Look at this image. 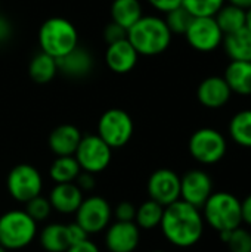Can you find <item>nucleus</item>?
I'll use <instances>...</instances> for the list:
<instances>
[{
    "label": "nucleus",
    "instance_id": "1",
    "mask_svg": "<svg viewBox=\"0 0 251 252\" xmlns=\"http://www.w3.org/2000/svg\"><path fill=\"white\" fill-rule=\"evenodd\" d=\"M164 238L178 248H191L200 242L204 233V219L201 210L178 199L164 207L160 223Z\"/></svg>",
    "mask_w": 251,
    "mask_h": 252
},
{
    "label": "nucleus",
    "instance_id": "2",
    "mask_svg": "<svg viewBox=\"0 0 251 252\" xmlns=\"http://www.w3.org/2000/svg\"><path fill=\"white\" fill-rule=\"evenodd\" d=\"M173 34L160 16H142L127 31V40L139 55L155 56L166 52Z\"/></svg>",
    "mask_w": 251,
    "mask_h": 252
},
{
    "label": "nucleus",
    "instance_id": "3",
    "mask_svg": "<svg viewBox=\"0 0 251 252\" xmlns=\"http://www.w3.org/2000/svg\"><path fill=\"white\" fill-rule=\"evenodd\" d=\"M204 223L213 230H234L243 224L241 201L231 192H213L201 208Z\"/></svg>",
    "mask_w": 251,
    "mask_h": 252
},
{
    "label": "nucleus",
    "instance_id": "4",
    "mask_svg": "<svg viewBox=\"0 0 251 252\" xmlns=\"http://www.w3.org/2000/svg\"><path fill=\"white\" fill-rule=\"evenodd\" d=\"M38 44L41 52L58 59L78 46L77 30L65 18H49L38 30Z\"/></svg>",
    "mask_w": 251,
    "mask_h": 252
},
{
    "label": "nucleus",
    "instance_id": "5",
    "mask_svg": "<svg viewBox=\"0 0 251 252\" xmlns=\"http://www.w3.org/2000/svg\"><path fill=\"white\" fill-rule=\"evenodd\" d=\"M37 235V223L24 211L12 210L0 216V245L6 250H22Z\"/></svg>",
    "mask_w": 251,
    "mask_h": 252
},
{
    "label": "nucleus",
    "instance_id": "6",
    "mask_svg": "<svg viewBox=\"0 0 251 252\" xmlns=\"http://www.w3.org/2000/svg\"><path fill=\"white\" fill-rule=\"evenodd\" d=\"M188 149L191 157L204 165H213L220 162L228 151L225 136L212 127H203L192 133L189 137Z\"/></svg>",
    "mask_w": 251,
    "mask_h": 252
},
{
    "label": "nucleus",
    "instance_id": "7",
    "mask_svg": "<svg viewBox=\"0 0 251 252\" xmlns=\"http://www.w3.org/2000/svg\"><path fill=\"white\" fill-rule=\"evenodd\" d=\"M133 130L135 126L132 117L120 108H111L105 111L98 123V136L111 149L127 145L133 136Z\"/></svg>",
    "mask_w": 251,
    "mask_h": 252
},
{
    "label": "nucleus",
    "instance_id": "8",
    "mask_svg": "<svg viewBox=\"0 0 251 252\" xmlns=\"http://www.w3.org/2000/svg\"><path fill=\"white\" fill-rule=\"evenodd\" d=\"M6 188L15 201L25 204L30 199L41 195L43 179L36 167L30 164H18L9 171Z\"/></svg>",
    "mask_w": 251,
    "mask_h": 252
},
{
    "label": "nucleus",
    "instance_id": "9",
    "mask_svg": "<svg viewBox=\"0 0 251 252\" xmlns=\"http://www.w3.org/2000/svg\"><path fill=\"white\" fill-rule=\"evenodd\" d=\"M74 157L83 171L98 174L109 165L112 149L98 134H87L81 137Z\"/></svg>",
    "mask_w": 251,
    "mask_h": 252
},
{
    "label": "nucleus",
    "instance_id": "10",
    "mask_svg": "<svg viewBox=\"0 0 251 252\" xmlns=\"http://www.w3.org/2000/svg\"><path fill=\"white\" fill-rule=\"evenodd\" d=\"M112 210L109 202L102 196L84 198L75 211V221L89 233H99L105 230L111 221Z\"/></svg>",
    "mask_w": 251,
    "mask_h": 252
},
{
    "label": "nucleus",
    "instance_id": "11",
    "mask_svg": "<svg viewBox=\"0 0 251 252\" xmlns=\"http://www.w3.org/2000/svg\"><path fill=\"white\" fill-rule=\"evenodd\" d=\"M185 37L189 46L201 53L216 50L223 41V32L213 16L194 18L185 32Z\"/></svg>",
    "mask_w": 251,
    "mask_h": 252
},
{
    "label": "nucleus",
    "instance_id": "12",
    "mask_svg": "<svg viewBox=\"0 0 251 252\" xmlns=\"http://www.w3.org/2000/svg\"><path fill=\"white\" fill-rule=\"evenodd\" d=\"M146 189L149 199L167 207L180 199V177L170 168L155 170L149 176Z\"/></svg>",
    "mask_w": 251,
    "mask_h": 252
},
{
    "label": "nucleus",
    "instance_id": "13",
    "mask_svg": "<svg viewBox=\"0 0 251 252\" xmlns=\"http://www.w3.org/2000/svg\"><path fill=\"white\" fill-rule=\"evenodd\" d=\"M213 193V180L209 173L194 168L186 171L180 177V199L197 207L203 208L206 201Z\"/></svg>",
    "mask_w": 251,
    "mask_h": 252
},
{
    "label": "nucleus",
    "instance_id": "14",
    "mask_svg": "<svg viewBox=\"0 0 251 252\" xmlns=\"http://www.w3.org/2000/svg\"><path fill=\"white\" fill-rule=\"evenodd\" d=\"M141 241V229L135 221H115L107 227L105 245L109 252H133Z\"/></svg>",
    "mask_w": 251,
    "mask_h": 252
},
{
    "label": "nucleus",
    "instance_id": "15",
    "mask_svg": "<svg viewBox=\"0 0 251 252\" xmlns=\"http://www.w3.org/2000/svg\"><path fill=\"white\" fill-rule=\"evenodd\" d=\"M232 96V92L223 77L212 75L204 78L197 89L198 102L209 109L223 108Z\"/></svg>",
    "mask_w": 251,
    "mask_h": 252
},
{
    "label": "nucleus",
    "instance_id": "16",
    "mask_svg": "<svg viewBox=\"0 0 251 252\" xmlns=\"http://www.w3.org/2000/svg\"><path fill=\"white\" fill-rule=\"evenodd\" d=\"M139 53L132 46V43L126 38L112 44H108L105 53V62L108 68L115 74H127L138 63Z\"/></svg>",
    "mask_w": 251,
    "mask_h": 252
},
{
    "label": "nucleus",
    "instance_id": "17",
    "mask_svg": "<svg viewBox=\"0 0 251 252\" xmlns=\"http://www.w3.org/2000/svg\"><path fill=\"white\" fill-rule=\"evenodd\" d=\"M58 71L70 78H83L90 74L93 68V58L87 49L74 47L67 55L56 59Z\"/></svg>",
    "mask_w": 251,
    "mask_h": 252
},
{
    "label": "nucleus",
    "instance_id": "18",
    "mask_svg": "<svg viewBox=\"0 0 251 252\" xmlns=\"http://www.w3.org/2000/svg\"><path fill=\"white\" fill-rule=\"evenodd\" d=\"M84 196L78 186L71 183H56L49 195V202L52 210L61 214H72L78 210L80 204L83 202Z\"/></svg>",
    "mask_w": 251,
    "mask_h": 252
},
{
    "label": "nucleus",
    "instance_id": "19",
    "mask_svg": "<svg viewBox=\"0 0 251 252\" xmlns=\"http://www.w3.org/2000/svg\"><path fill=\"white\" fill-rule=\"evenodd\" d=\"M81 137L83 136L75 126L61 124L50 131L47 143L56 157H68L75 154Z\"/></svg>",
    "mask_w": 251,
    "mask_h": 252
},
{
    "label": "nucleus",
    "instance_id": "20",
    "mask_svg": "<svg viewBox=\"0 0 251 252\" xmlns=\"http://www.w3.org/2000/svg\"><path fill=\"white\" fill-rule=\"evenodd\" d=\"M232 93L251 96V62L231 61L223 74Z\"/></svg>",
    "mask_w": 251,
    "mask_h": 252
},
{
    "label": "nucleus",
    "instance_id": "21",
    "mask_svg": "<svg viewBox=\"0 0 251 252\" xmlns=\"http://www.w3.org/2000/svg\"><path fill=\"white\" fill-rule=\"evenodd\" d=\"M222 46L231 61L251 62V32L247 28L223 35Z\"/></svg>",
    "mask_w": 251,
    "mask_h": 252
},
{
    "label": "nucleus",
    "instance_id": "22",
    "mask_svg": "<svg viewBox=\"0 0 251 252\" xmlns=\"http://www.w3.org/2000/svg\"><path fill=\"white\" fill-rule=\"evenodd\" d=\"M142 13V4L139 0H114L111 4V18L112 22L121 25L129 31L141 18Z\"/></svg>",
    "mask_w": 251,
    "mask_h": 252
},
{
    "label": "nucleus",
    "instance_id": "23",
    "mask_svg": "<svg viewBox=\"0 0 251 252\" xmlns=\"http://www.w3.org/2000/svg\"><path fill=\"white\" fill-rule=\"evenodd\" d=\"M40 245L46 252H65L70 247L67 224L50 223L40 232Z\"/></svg>",
    "mask_w": 251,
    "mask_h": 252
},
{
    "label": "nucleus",
    "instance_id": "24",
    "mask_svg": "<svg viewBox=\"0 0 251 252\" xmlns=\"http://www.w3.org/2000/svg\"><path fill=\"white\" fill-rule=\"evenodd\" d=\"M56 72H58L56 59L44 52L37 53L31 59L30 66H28V74H30L31 80L37 84H46V83L52 81L55 78Z\"/></svg>",
    "mask_w": 251,
    "mask_h": 252
},
{
    "label": "nucleus",
    "instance_id": "25",
    "mask_svg": "<svg viewBox=\"0 0 251 252\" xmlns=\"http://www.w3.org/2000/svg\"><path fill=\"white\" fill-rule=\"evenodd\" d=\"M213 18L216 19L223 35L246 28V10L229 3H225Z\"/></svg>",
    "mask_w": 251,
    "mask_h": 252
},
{
    "label": "nucleus",
    "instance_id": "26",
    "mask_svg": "<svg viewBox=\"0 0 251 252\" xmlns=\"http://www.w3.org/2000/svg\"><path fill=\"white\" fill-rule=\"evenodd\" d=\"M81 168L74 155L68 157H56L49 168L50 179L55 183H71L75 182Z\"/></svg>",
    "mask_w": 251,
    "mask_h": 252
},
{
    "label": "nucleus",
    "instance_id": "27",
    "mask_svg": "<svg viewBox=\"0 0 251 252\" xmlns=\"http://www.w3.org/2000/svg\"><path fill=\"white\" fill-rule=\"evenodd\" d=\"M231 139L243 148H251V109L237 112L229 121Z\"/></svg>",
    "mask_w": 251,
    "mask_h": 252
},
{
    "label": "nucleus",
    "instance_id": "28",
    "mask_svg": "<svg viewBox=\"0 0 251 252\" xmlns=\"http://www.w3.org/2000/svg\"><path fill=\"white\" fill-rule=\"evenodd\" d=\"M163 214H164V207L152 199H148L142 202L139 207H136L135 223L138 224L139 229L151 230V229L160 227Z\"/></svg>",
    "mask_w": 251,
    "mask_h": 252
},
{
    "label": "nucleus",
    "instance_id": "29",
    "mask_svg": "<svg viewBox=\"0 0 251 252\" xmlns=\"http://www.w3.org/2000/svg\"><path fill=\"white\" fill-rule=\"evenodd\" d=\"M219 238L229 252H251V232L241 226L234 230L219 232Z\"/></svg>",
    "mask_w": 251,
    "mask_h": 252
},
{
    "label": "nucleus",
    "instance_id": "30",
    "mask_svg": "<svg viewBox=\"0 0 251 252\" xmlns=\"http://www.w3.org/2000/svg\"><path fill=\"white\" fill-rule=\"evenodd\" d=\"M192 19H194V16L180 4V6L166 12L164 22L169 27L172 34H182V35H185V32L189 28Z\"/></svg>",
    "mask_w": 251,
    "mask_h": 252
},
{
    "label": "nucleus",
    "instance_id": "31",
    "mask_svg": "<svg viewBox=\"0 0 251 252\" xmlns=\"http://www.w3.org/2000/svg\"><path fill=\"white\" fill-rule=\"evenodd\" d=\"M226 0H182V6L194 16H215Z\"/></svg>",
    "mask_w": 251,
    "mask_h": 252
},
{
    "label": "nucleus",
    "instance_id": "32",
    "mask_svg": "<svg viewBox=\"0 0 251 252\" xmlns=\"http://www.w3.org/2000/svg\"><path fill=\"white\" fill-rule=\"evenodd\" d=\"M36 223L38 221H44L50 213H52V205L49 202V198H44L41 195L30 199L28 202H25V210H24Z\"/></svg>",
    "mask_w": 251,
    "mask_h": 252
},
{
    "label": "nucleus",
    "instance_id": "33",
    "mask_svg": "<svg viewBox=\"0 0 251 252\" xmlns=\"http://www.w3.org/2000/svg\"><path fill=\"white\" fill-rule=\"evenodd\" d=\"M104 38L108 44L121 41L127 38V30L123 28L121 25L115 24V22H109L105 28H104Z\"/></svg>",
    "mask_w": 251,
    "mask_h": 252
},
{
    "label": "nucleus",
    "instance_id": "34",
    "mask_svg": "<svg viewBox=\"0 0 251 252\" xmlns=\"http://www.w3.org/2000/svg\"><path fill=\"white\" fill-rule=\"evenodd\" d=\"M112 216L115 217L117 221H135L136 207L129 201H123L117 204V207L112 211Z\"/></svg>",
    "mask_w": 251,
    "mask_h": 252
},
{
    "label": "nucleus",
    "instance_id": "35",
    "mask_svg": "<svg viewBox=\"0 0 251 252\" xmlns=\"http://www.w3.org/2000/svg\"><path fill=\"white\" fill-rule=\"evenodd\" d=\"M77 186H78V189L83 192V193H86V192H92L93 189H95V186H96V180H95V174H92V173H87V171H80V174L77 176V179H75V182H74Z\"/></svg>",
    "mask_w": 251,
    "mask_h": 252
},
{
    "label": "nucleus",
    "instance_id": "36",
    "mask_svg": "<svg viewBox=\"0 0 251 252\" xmlns=\"http://www.w3.org/2000/svg\"><path fill=\"white\" fill-rule=\"evenodd\" d=\"M67 230H68V238H70V244H71V245L89 239V233H87L77 221H75V223L67 224Z\"/></svg>",
    "mask_w": 251,
    "mask_h": 252
},
{
    "label": "nucleus",
    "instance_id": "37",
    "mask_svg": "<svg viewBox=\"0 0 251 252\" xmlns=\"http://www.w3.org/2000/svg\"><path fill=\"white\" fill-rule=\"evenodd\" d=\"M148 1L152 7L164 13L182 4V0H148Z\"/></svg>",
    "mask_w": 251,
    "mask_h": 252
},
{
    "label": "nucleus",
    "instance_id": "38",
    "mask_svg": "<svg viewBox=\"0 0 251 252\" xmlns=\"http://www.w3.org/2000/svg\"><path fill=\"white\" fill-rule=\"evenodd\" d=\"M65 252H101L99 251V248L93 244V242H90L89 239H86V241H83V242H78V244H74V245H71L68 250Z\"/></svg>",
    "mask_w": 251,
    "mask_h": 252
},
{
    "label": "nucleus",
    "instance_id": "39",
    "mask_svg": "<svg viewBox=\"0 0 251 252\" xmlns=\"http://www.w3.org/2000/svg\"><path fill=\"white\" fill-rule=\"evenodd\" d=\"M241 214H243V223L251 226V193L241 201Z\"/></svg>",
    "mask_w": 251,
    "mask_h": 252
},
{
    "label": "nucleus",
    "instance_id": "40",
    "mask_svg": "<svg viewBox=\"0 0 251 252\" xmlns=\"http://www.w3.org/2000/svg\"><path fill=\"white\" fill-rule=\"evenodd\" d=\"M229 4H234L237 7H241L244 10H249L251 7V0H226Z\"/></svg>",
    "mask_w": 251,
    "mask_h": 252
},
{
    "label": "nucleus",
    "instance_id": "41",
    "mask_svg": "<svg viewBox=\"0 0 251 252\" xmlns=\"http://www.w3.org/2000/svg\"><path fill=\"white\" fill-rule=\"evenodd\" d=\"M9 25H7V22L4 21V19H0V41L1 40H4L7 35H9Z\"/></svg>",
    "mask_w": 251,
    "mask_h": 252
},
{
    "label": "nucleus",
    "instance_id": "42",
    "mask_svg": "<svg viewBox=\"0 0 251 252\" xmlns=\"http://www.w3.org/2000/svg\"><path fill=\"white\" fill-rule=\"evenodd\" d=\"M246 28L251 32V7L246 10Z\"/></svg>",
    "mask_w": 251,
    "mask_h": 252
},
{
    "label": "nucleus",
    "instance_id": "43",
    "mask_svg": "<svg viewBox=\"0 0 251 252\" xmlns=\"http://www.w3.org/2000/svg\"><path fill=\"white\" fill-rule=\"evenodd\" d=\"M0 252H7V250H6L4 247H1V245H0Z\"/></svg>",
    "mask_w": 251,
    "mask_h": 252
},
{
    "label": "nucleus",
    "instance_id": "44",
    "mask_svg": "<svg viewBox=\"0 0 251 252\" xmlns=\"http://www.w3.org/2000/svg\"><path fill=\"white\" fill-rule=\"evenodd\" d=\"M151 252H166V251H151Z\"/></svg>",
    "mask_w": 251,
    "mask_h": 252
},
{
    "label": "nucleus",
    "instance_id": "45",
    "mask_svg": "<svg viewBox=\"0 0 251 252\" xmlns=\"http://www.w3.org/2000/svg\"><path fill=\"white\" fill-rule=\"evenodd\" d=\"M250 149H251V148H250Z\"/></svg>",
    "mask_w": 251,
    "mask_h": 252
}]
</instances>
